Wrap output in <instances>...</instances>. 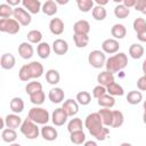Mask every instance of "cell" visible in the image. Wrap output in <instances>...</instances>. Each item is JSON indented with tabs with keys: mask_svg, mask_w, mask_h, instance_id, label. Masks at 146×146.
Returning <instances> with one entry per match:
<instances>
[{
	"mask_svg": "<svg viewBox=\"0 0 146 146\" xmlns=\"http://www.w3.org/2000/svg\"><path fill=\"white\" fill-rule=\"evenodd\" d=\"M84 127L88 129L89 133L92 137H95L97 140L100 141L105 140L106 137L110 135V129L103 124L102 119L97 112L87 115L84 120Z\"/></svg>",
	"mask_w": 146,
	"mask_h": 146,
	"instance_id": "6da1fadb",
	"label": "cell"
},
{
	"mask_svg": "<svg viewBox=\"0 0 146 146\" xmlns=\"http://www.w3.org/2000/svg\"><path fill=\"white\" fill-rule=\"evenodd\" d=\"M128 65V56L124 52H116L113 56H110L106 59V71L111 73H117L121 72L123 68H125Z\"/></svg>",
	"mask_w": 146,
	"mask_h": 146,
	"instance_id": "7a4b0ae2",
	"label": "cell"
},
{
	"mask_svg": "<svg viewBox=\"0 0 146 146\" xmlns=\"http://www.w3.org/2000/svg\"><path fill=\"white\" fill-rule=\"evenodd\" d=\"M27 117L36 124L46 125L50 120V114L46 108L40 107V106H35V107H32L29 111Z\"/></svg>",
	"mask_w": 146,
	"mask_h": 146,
	"instance_id": "3957f363",
	"label": "cell"
},
{
	"mask_svg": "<svg viewBox=\"0 0 146 146\" xmlns=\"http://www.w3.org/2000/svg\"><path fill=\"white\" fill-rule=\"evenodd\" d=\"M22 135L26 138V139H30V140H33V139H36L40 135V129L38 127L36 123H34L32 120H30L29 117L25 119L19 128Z\"/></svg>",
	"mask_w": 146,
	"mask_h": 146,
	"instance_id": "277c9868",
	"label": "cell"
},
{
	"mask_svg": "<svg viewBox=\"0 0 146 146\" xmlns=\"http://www.w3.org/2000/svg\"><path fill=\"white\" fill-rule=\"evenodd\" d=\"M106 54L103 50H92L88 55V63L94 68H102L106 64Z\"/></svg>",
	"mask_w": 146,
	"mask_h": 146,
	"instance_id": "5b68a950",
	"label": "cell"
},
{
	"mask_svg": "<svg viewBox=\"0 0 146 146\" xmlns=\"http://www.w3.org/2000/svg\"><path fill=\"white\" fill-rule=\"evenodd\" d=\"M21 30V24L15 18L0 19V31L8 34H16Z\"/></svg>",
	"mask_w": 146,
	"mask_h": 146,
	"instance_id": "8992f818",
	"label": "cell"
},
{
	"mask_svg": "<svg viewBox=\"0 0 146 146\" xmlns=\"http://www.w3.org/2000/svg\"><path fill=\"white\" fill-rule=\"evenodd\" d=\"M13 17L22 25V26H29L32 22V17L31 14L25 10L23 7H16L14 8V15Z\"/></svg>",
	"mask_w": 146,
	"mask_h": 146,
	"instance_id": "52a82bcc",
	"label": "cell"
},
{
	"mask_svg": "<svg viewBox=\"0 0 146 146\" xmlns=\"http://www.w3.org/2000/svg\"><path fill=\"white\" fill-rule=\"evenodd\" d=\"M26 67H27V71H29V74H30V78L31 80L32 79H39L43 75L44 73V68H43V65L40 63V62H36V60H33L29 64H25Z\"/></svg>",
	"mask_w": 146,
	"mask_h": 146,
	"instance_id": "ba28073f",
	"label": "cell"
},
{
	"mask_svg": "<svg viewBox=\"0 0 146 146\" xmlns=\"http://www.w3.org/2000/svg\"><path fill=\"white\" fill-rule=\"evenodd\" d=\"M119 49H120V43L117 40L111 38V39H106L103 41L102 43V50L105 52V54H108V55H115L116 52H119Z\"/></svg>",
	"mask_w": 146,
	"mask_h": 146,
	"instance_id": "9c48e42d",
	"label": "cell"
},
{
	"mask_svg": "<svg viewBox=\"0 0 146 146\" xmlns=\"http://www.w3.org/2000/svg\"><path fill=\"white\" fill-rule=\"evenodd\" d=\"M68 119V115L66 114V112L63 110V107H58L56 110H54L52 114H51V122L56 125V127H62L66 123Z\"/></svg>",
	"mask_w": 146,
	"mask_h": 146,
	"instance_id": "30bf717a",
	"label": "cell"
},
{
	"mask_svg": "<svg viewBox=\"0 0 146 146\" xmlns=\"http://www.w3.org/2000/svg\"><path fill=\"white\" fill-rule=\"evenodd\" d=\"M23 123V120L22 117L18 115V114H15V113H11V114H7L5 116V124H6V128H9V129H17V128H21Z\"/></svg>",
	"mask_w": 146,
	"mask_h": 146,
	"instance_id": "8fae6325",
	"label": "cell"
},
{
	"mask_svg": "<svg viewBox=\"0 0 146 146\" xmlns=\"http://www.w3.org/2000/svg\"><path fill=\"white\" fill-rule=\"evenodd\" d=\"M40 135H41V137L44 140H47V141H54L58 137V131H57L56 128L46 124V125H43L40 129Z\"/></svg>",
	"mask_w": 146,
	"mask_h": 146,
	"instance_id": "7c38bea8",
	"label": "cell"
},
{
	"mask_svg": "<svg viewBox=\"0 0 146 146\" xmlns=\"http://www.w3.org/2000/svg\"><path fill=\"white\" fill-rule=\"evenodd\" d=\"M51 49L56 55L63 56L68 51V43L64 39H56L51 44Z\"/></svg>",
	"mask_w": 146,
	"mask_h": 146,
	"instance_id": "4fadbf2b",
	"label": "cell"
},
{
	"mask_svg": "<svg viewBox=\"0 0 146 146\" xmlns=\"http://www.w3.org/2000/svg\"><path fill=\"white\" fill-rule=\"evenodd\" d=\"M62 107L66 112L68 117L70 116H75L78 114V112H79V104H78V102L74 100V99H71V98L64 100Z\"/></svg>",
	"mask_w": 146,
	"mask_h": 146,
	"instance_id": "5bb4252c",
	"label": "cell"
},
{
	"mask_svg": "<svg viewBox=\"0 0 146 146\" xmlns=\"http://www.w3.org/2000/svg\"><path fill=\"white\" fill-rule=\"evenodd\" d=\"M22 6L30 14H38L42 9V3L39 0H22Z\"/></svg>",
	"mask_w": 146,
	"mask_h": 146,
	"instance_id": "9a60e30c",
	"label": "cell"
},
{
	"mask_svg": "<svg viewBox=\"0 0 146 146\" xmlns=\"http://www.w3.org/2000/svg\"><path fill=\"white\" fill-rule=\"evenodd\" d=\"M64 27L65 25L62 18L55 17V18H51L49 22V30L54 35H60L64 32Z\"/></svg>",
	"mask_w": 146,
	"mask_h": 146,
	"instance_id": "2e32d148",
	"label": "cell"
},
{
	"mask_svg": "<svg viewBox=\"0 0 146 146\" xmlns=\"http://www.w3.org/2000/svg\"><path fill=\"white\" fill-rule=\"evenodd\" d=\"M64 97H65V92L62 88L59 87H55V88H51L49 90V94H48V98L51 103L54 104H59L64 100Z\"/></svg>",
	"mask_w": 146,
	"mask_h": 146,
	"instance_id": "e0dca14e",
	"label": "cell"
},
{
	"mask_svg": "<svg viewBox=\"0 0 146 146\" xmlns=\"http://www.w3.org/2000/svg\"><path fill=\"white\" fill-rule=\"evenodd\" d=\"M0 65L3 70H11L16 65V58L11 52H5L1 56Z\"/></svg>",
	"mask_w": 146,
	"mask_h": 146,
	"instance_id": "ac0fdd59",
	"label": "cell"
},
{
	"mask_svg": "<svg viewBox=\"0 0 146 146\" xmlns=\"http://www.w3.org/2000/svg\"><path fill=\"white\" fill-rule=\"evenodd\" d=\"M74 34H86L88 35L90 32V24L86 19H79L73 25Z\"/></svg>",
	"mask_w": 146,
	"mask_h": 146,
	"instance_id": "d6986e66",
	"label": "cell"
},
{
	"mask_svg": "<svg viewBox=\"0 0 146 146\" xmlns=\"http://www.w3.org/2000/svg\"><path fill=\"white\" fill-rule=\"evenodd\" d=\"M34 54V49L32 43L30 42H22L18 46V55L23 59H30Z\"/></svg>",
	"mask_w": 146,
	"mask_h": 146,
	"instance_id": "ffe728a7",
	"label": "cell"
},
{
	"mask_svg": "<svg viewBox=\"0 0 146 146\" xmlns=\"http://www.w3.org/2000/svg\"><path fill=\"white\" fill-rule=\"evenodd\" d=\"M97 82L98 84L100 86H104V87H107L110 86L111 83L114 82V74L108 72V71H102L98 75H97Z\"/></svg>",
	"mask_w": 146,
	"mask_h": 146,
	"instance_id": "44dd1931",
	"label": "cell"
},
{
	"mask_svg": "<svg viewBox=\"0 0 146 146\" xmlns=\"http://www.w3.org/2000/svg\"><path fill=\"white\" fill-rule=\"evenodd\" d=\"M111 34L113 36V39L115 40H121L127 35V27L123 24H114L111 27Z\"/></svg>",
	"mask_w": 146,
	"mask_h": 146,
	"instance_id": "7402d4cb",
	"label": "cell"
},
{
	"mask_svg": "<svg viewBox=\"0 0 146 146\" xmlns=\"http://www.w3.org/2000/svg\"><path fill=\"white\" fill-rule=\"evenodd\" d=\"M57 10H58V7H57V3L56 1L54 0H47L46 2L42 3V9L41 11L47 15V16H54L57 14Z\"/></svg>",
	"mask_w": 146,
	"mask_h": 146,
	"instance_id": "603a6c76",
	"label": "cell"
},
{
	"mask_svg": "<svg viewBox=\"0 0 146 146\" xmlns=\"http://www.w3.org/2000/svg\"><path fill=\"white\" fill-rule=\"evenodd\" d=\"M102 119V122L105 127H111L112 125V120H113V111L110 108H100L97 112Z\"/></svg>",
	"mask_w": 146,
	"mask_h": 146,
	"instance_id": "cb8c5ba5",
	"label": "cell"
},
{
	"mask_svg": "<svg viewBox=\"0 0 146 146\" xmlns=\"http://www.w3.org/2000/svg\"><path fill=\"white\" fill-rule=\"evenodd\" d=\"M24 106H25L24 100H23V98H21V97H14V98L10 100V103H9V107H10V110L13 111V113H15V114L22 113V112L24 111Z\"/></svg>",
	"mask_w": 146,
	"mask_h": 146,
	"instance_id": "d4e9b609",
	"label": "cell"
},
{
	"mask_svg": "<svg viewBox=\"0 0 146 146\" xmlns=\"http://www.w3.org/2000/svg\"><path fill=\"white\" fill-rule=\"evenodd\" d=\"M51 47L48 42H41L36 46V54L40 58L42 59H47L49 56H50V52H51Z\"/></svg>",
	"mask_w": 146,
	"mask_h": 146,
	"instance_id": "484cf974",
	"label": "cell"
},
{
	"mask_svg": "<svg viewBox=\"0 0 146 146\" xmlns=\"http://www.w3.org/2000/svg\"><path fill=\"white\" fill-rule=\"evenodd\" d=\"M144 52H145V49L140 43H132L129 47V55L133 59H140Z\"/></svg>",
	"mask_w": 146,
	"mask_h": 146,
	"instance_id": "4316f807",
	"label": "cell"
},
{
	"mask_svg": "<svg viewBox=\"0 0 146 146\" xmlns=\"http://www.w3.org/2000/svg\"><path fill=\"white\" fill-rule=\"evenodd\" d=\"M1 138L5 143L8 144H13L15 143V140L17 139V132L15 129H9V128H5L1 131Z\"/></svg>",
	"mask_w": 146,
	"mask_h": 146,
	"instance_id": "83f0119b",
	"label": "cell"
},
{
	"mask_svg": "<svg viewBox=\"0 0 146 146\" xmlns=\"http://www.w3.org/2000/svg\"><path fill=\"white\" fill-rule=\"evenodd\" d=\"M97 103L98 105L102 107V108H112L114 105H115V98L108 94L102 96L100 98L97 99Z\"/></svg>",
	"mask_w": 146,
	"mask_h": 146,
	"instance_id": "f1b7e54d",
	"label": "cell"
},
{
	"mask_svg": "<svg viewBox=\"0 0 146 146\" xmlns=\"http://www.w3.org/2000/svg\"><path fill=\"white\" fill-rule=\"evenodd\" d=\"M83 125H84V123H82V120L80 117H73L67 123V131L70 133H72L75 131L83 130Z\"/></svg>",
	"mask_w": 146,
	"mask_h": 146,
	"instance_id": "f546056e",
	"label": "cell"
},
{
	"mask_svg": "<svg viewBox=\"0 0 146 146\" xmlns=\"http://www.w3.org/2000/svg\"><path fill=\"white\" fill-rule=\"evenodd\" d=\"M59 80H60V74H59V72L57 70L50 68V70H48L46 72V81L49 84L55 86V84H57L59 82Z\"/></svg>",
	"mask_w": 146,
	"mask_h": 146,
	"instance_id": "4dcf8cb0",
	"label": "cell"
},
{
	"mask_svg": "<svg viewBox=\"0 0 146 146\" xmlns=\"http://www.w3.org/2000/svg\"><path fill=\"white\" fill-rule=\"evenodd\" d=\"M106 90H107V94L111 95V96H113V97H115V96H123L124 95V90H123L122 86L119 84L115 81L113 83H111L110 86H107L106 87Z\"/></svg>",
	"mask_w": 146,
	"mask_h": 146,
	"instance_id": "1f68e13d",
	"label": "cell"
},
{
	"mask_svg": "<svg viewBox=\"0 0 146 146\" xmlns=\"http://www.w3.org/2000/svg\"><path fill=\"white\" fill-rule=\"evenodd\" d=\"M125 98L130 105H137L143 100V94L140 91H137V90H131L128 92Z\"/></svg>",
	"mask_w": 146,
	"mask_h": 146,
	"instance_id": "d6a6232c",
	"label": "cell"
},
{
	"mask_svg": "<svg viewBox=\"0 0 146 146\" xmlns=\"http://www.w3.org/2000/svg\"><path fill=\"white\" fill-rule=\"evenodd\" d=\"M70 140L74 145H82V144H84L87 141L86 140V133H84V131L83 130H80V131H75V132L70 133Z\"/></svg>",
	"mask_w": 146,
	"mask_h": 146,
	"instance_id": "836d02e7",
	"label": "cell"
},
{
	"mask_svg": "<svg viewBox=\"0 0 146 146\" xmlns=\"http://www.w3.org/2000/svg\"><path fill=\"white\" fill-rule=\"evenodd\" d=\"M114 15L116 18H120V19L127 18L130 15V9H128L123 3H119L114 8Z\"/></svg>",
	"mask_w": 146,
	"mask_h": 146,
	"instance_id": "e575fe53",
	"label": "cell"
},
{
	"mask_svg": "<svg viewBox=\"0 0 146 146\" xmlns=\"http://www.w3.org/2000/svg\"><path fill=\"white\" fill-rule=\"evenodd\" d=\"M76 6L80 11L88 13L94 9L95 2H94V0H76Z\"/></svg>",
	"mask_w": 146,
	"mask_h": 146,
	"instance_id": "d590c367",
	"label": "cell"
},
{
	"mask_svg": "<svg viewBox=\"0 0 146 146\" xmlns=\"http://www.w3.org/2000/svg\"><path fill=\"white\" fill-rule=\"evenodd\" d=\"M26 36H27V41L30 43H36V44H39V43L42 42L41 41L42 40V33L39 30H31V31H29Z\"/></svg>",
	"mask_w": 146,
	"mask_h": 146,
	"instance_id": "8d00e7d4",
	"label": "cell"
},
{
	"mask_svg": "<svg viewBox=\"0 0 146 146\" xmlns=\"http://www.w3.org/2000/svg\"><path fill=\"white\" fill-rule=\"evenodd\" d=\"M91 14H92V17L96 19V21H104L107 16V11L104 7L102 6H95L94 9L91 10Z\"/></svg>",
	"mask_w": 146,
	"mask_h": 146,
	"instance_id": "74e56055",
	"label": "cell"
},
{
	"mask_svg": "<svg viewBox=\"0 0 146 146\" xmlns=\"http://www.w3.org/2000/svg\"><path fill=\"white\" fill-rule=\"evenodd\" d=\"M75 100L78 102L79 105L87 106V105H89L90 102H91V95H90L88 91H80V92L76 94Z\"/></svg>",
	"mask_w": 146,
	"mask_h": 146,
	"instance_id": "f35d334b",
	"label": "cell"
},
{
	"mask_svg": "<svg viewBox=\"0 0 146 146\" xmlns=\"http://www.w3.org/2000/svg\"><path fill=\"white\" fill-rule=\"evenodd\" d=\"M124 122V115L121 111L114 110L113 111V120H112V128H120Z\"/></svg>",
	"mask_w": 146,
	"mask_h": 146,
	"instance_id": "ab89813d",
	"label": "cell"
},
{
	"mask_svg": "<svg viewBox=\"0 0 146 146\" xmlns=\"http://www.w3.org/2000/svg\"><path fill=\"white\" fill-rule=\"evenodd\" d=\"M14 15V8L10 7L8 3H1L0 5V18L1 19H8Z\"/></svg>",
	"mask_w": 146,
	"mask_h": 146,
	"instance_id": "60d3db41",
	"label": "cell"
},
{
	"mask_svg": "<svg viewBox=\"0 0 146 146\" xmlns=\"http://www.w3.org/2000/svg\"><path fill=\"white\" fill-rule=\"evenodd\" d=\"M74 43L78 48H84L89 43V35L86 34H74L73 35Z\"/></svg>",
	"mask_w": 146,
	"mask_h": 146,
	"instance_id": "b9f144b4",
	"label": "cell"
},
{
	"mask_svg": "<svg viewBox=\"0 0 146 146\" xmlns=\"http://www.w3.org/2000/svg\"><path fill=\"white\" fill-rule=\"evenodd\" d=\"M44 99H46V95H44L43 90H40V91H38V92H35V94L30 96V102L32 104H34L35 106L42 105L44 103Z\"/></svg>",
	"mask_w": 146,
	"mask_h": 146,
	"instance_id": "7bdbcfd3",
	"label": "cell"
},
{
	"mask_svg": "<svg viewBox=\"0 0 146 146\" xmlns=\"http://www.w3.org/2000/svg\"><path fill=\"white\" fill-rule=\"evenodd\" d=\"M40 90H42V84L40 82H38V81H31L25 87V91H26V94L29 96H31V95L40 91Z\"/></svg>",
	"mask_w": 146,
	"mask_h": 146,
	"instance_id": "ee69618b",
	"label": "cell"
},
{
	"mask_svg": "<svg viewBox=\"0 0 146 146\" xmlns=\"http://www.w3.org/2000/svg\"><path fill=\"white\" fill-rule=\"evenodd\" d=\"M132 27L136 33H139V32L146 30V19L143 17H137L132 23Z\"/></svg>",
	"mask_w": 146,
	"mask_h": 146,
	"instance_id": "f6af8a7d",
	"label": "cell"
},
{
	"mask_svg": "<svg viewBox=\"0 0 146 146\" xmlns=\"http://www.w3.org/2000/svg\"><path fill=\"white\" fill-rule=\"evenodd\" d=\"M106 94H107V90H106V87H104V86L98 84V86H96V87L92 89V96H94L96 99L100 98L102 96H104V95H106Z\"/></svg>",
	"mask_w": 146,
	"mask_h": 146,
	"instance_id": "bcb514c9",
	"label": "cell"
},
{
	"mask_svg": "<svg viewBox=\"0 0 146 146\" xmlns=\"http://www.w3.org/2000/svg\"><path fill=\"white\" fill-rule=\"evenodd\" d=\"M18 78H19V80H21V81H24V82H27V81H30V80H31L26 65H23V66L19 68Z\"/></svg>",
	"mask_w": 146,
	"mask_h": 146,
	"instance_id": "7dc6e473",
	"label": "cell"
},
{
	"mask_svg": "<svg viewBox=\"0 0 146 146\" xmlns=\"http://www.w3.org/2000/svg\"><path fill=\"white\" fill-rule=\"evenodd\" d=\"M135 9L137 11H140L141 14L146 15V0H137V3L135 6Z\"/></svg>",
	"mask_w": 146,
	"mask_h": 146,
	"instance_id": "c3c4849f",
	"label": "cell"
},
{
	"mask_svg": "<svg viewBox=\"0 0 146 146\" xmlns=\"http://www.w3.org/2000/svg\"><path fill=\"white\" fill-rule=\"evenodd\" d=\"M137 88L140 91H146V75H143L137 80Z\"/></svg>",
	"mask_w": 146,
	"mask_h": 146,
	"instance_id": "681fc988",
	"label": "cell"
},
{
	"mask_svg": "<svg viewBox=\"0 0 146 146\" xmlns=\"http://www.w3.org/2000/svg\"><path fill=\"white\" fill-rule=\"evenodd\" d=\"M128 9H130V8H135V6H136V3H137V0H123V2H122Z\"/></svg>",
	"mask_w": 146,
	"mask_h": 146,
	"instance_id": "f907efd6",
	"label": "cell"
},
{
	"mask_svg": "<svg viewBox=\"0 0 146 146\" xmlns=\"http://www.w3.org/2000/svg\"><path fill=\"white\" fill-rule=\"evenodd\" d=\"M137 39L140 41V42H146V30L137 33Z\"/></svg>",
	"mask_w": 146,
	"mask_h": 146,
	"instance_id": "816d5d0a",
	"label": "cell"
},
{
	"mask_svg": "<svg viewBox=\"0 0 146 146\" xmlns=\"http://www.w3.org/2000/svg\"><path fill=\"white\" fill-rule=\"evenodd\" d=\"M6 3H8L10 7H18V5L19 3H22V1L21 0H7V2Z\"/></svg>",
	"mask_w": 146,
	"mask_h": 146,
	"instance_id": "f5cc1de1",
	"label": "cell"
},
{
	"mask_svg": "<svg viewBox=\"0 0 146 146\" xmlns=\"http://www.w3.org/2000/svg\"><path fill=\"white\" fill-rule=\"evenodd\" d=\"M83 146H98V144H97L95 140H87V141L83 144Z\"/></svg>",
	"mask_w": 146,
	"mask_h": 146,
	"instance_id": "db71d44e",
	"label": "cell"
},
{
	"mask_svg": "<svg viewBox=\"0 0 146 146\" xmlns=\"http://www.w3.org/2000/svg\"><path fill=\"white\" fill-rule=\"evenodd\" d=\"M107 3H108L107 0H103V1H100V0H96V5H97V6H102V7H104V6L107 5Z\"/></svg>",
	"mask_w": 146,
	"mask_h": 146,
	"instance_id": "11a10c76",
	"label": "cell"
},
{
	"mask_svg": "<svg viewBox=\"0 0 146 146\" xmlns=\"http://www.w3.org/2000/svg\"><path fill=\"white\" fill-rule=\"evenodd\" d=\"M141 70H143V73H144V75H146V59L143 62V65H141Z\"/></svg>",
	"mask_w": 146,
	"mask_h": 146,
	"instance_id": "9f6ffc18",
	"label": "cell"
},
{
	"mask_svg": "<svg viewBox=\"0 0 146 146\" xmlns=\"http://www.w3.org/2000/svg\"><path fill=\"white\" fill-rule=\"evenodd\" d=\"M56 3H59V5H66V3H68V1H67V0H65V1H60V0H56Z\"/></svg>",
	"mask_w": 146,
	"mask_h": 146,
	"instance_id": "6f0895ef",
	"label": "cell"
},
{
	"mask_svg": "<svg viewBox=\"0 0 146 146\" xmlns=\"http://www.w3.org/2000/svg\"><path fill=\"white\" fill-rule=\"evenodd\" d=\"M143 122L146 124V111H144V114H143Z\"/></svg>",
	"mask_w": 146,
	"mask_h": 146,
	"instance_id": "680465c9",
	"label": "cell"
},
{
	"mask_svg": "<svg viewBox=\"0 0 146 146\" xmlns=\"http://www.w3.org/2000/svg\"><path fill=\"white\" fill-rule=\"evenodd\" d=\"M120 146H132V145H131L130 143H127V141H124V143H122Z\"/></svg>",
	"mask_w": 146,
	"mask_h": 146,
	"instance_id": "91938a15",
	"label": "cell"
},
{
	"mask_svg": "<svg viewBox=\"0 0 146 146\" xmlns=\"http://www.w3.org/2000/svg\"><path fill=\"white\" fill-rule=\"evenodd\" d=\"M9 146H22V145L18 143H13V144H9Z\"/></svg>",
	"mask_w": 146,
	"mask_h": 146,
	"instance_id": "94428289",
	"label": "cell"
},
{
	"mask_svg": "<svg viewBox=\"0 0 146 146\" xmlns=\"http://www.w3.org/2000/svg\"><path fill=\"white\" fill-rule=\"evenodd\" d=\"M143 107H144V111H146V100H144V104H143Z\"/></svg>",
	"mask_w": 146,
	"mask_h": 146,
	"instance_id": "6125c7cd",
	"label": "cell"
}]
</instances>
